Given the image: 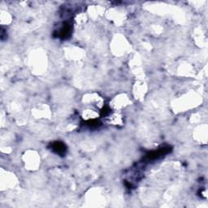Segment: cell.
<instances>
[{
	"label": "cell",
	"mask_w": 208,
	"mask_h": 208,
	"mask_svg": "<svg viewBox=\"0 0 208 208\" xmlns=\"http://www.w3.org/2000/svg\"><path fill=\"white\" fill-rule=\"evenodd\" d=\"M110 123H112V124H121L122 123V117H121L119 114H113L110 116V117L108 118Z\"/></svg>",
	"instance_id": "1"
}]
</instances>
